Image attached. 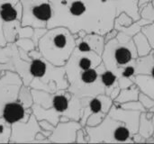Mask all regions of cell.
<instances>
[{"label": "cell", "instance_id": "6da1fadb", "mask_svg": "<svg viewBox=\"0 0 154 144\" xmlns=\"http://www.w3.org/2000/svg\"><path fill=\"white\" fill-rule=\"evenodd\" d=\"M52 15L47 29L63 26L72 33L79 31L105 35L114 28L123 12L134 21L141 18L138 0H50Z\"/></svg>", "mask_w": 154, "mask_h": 144}, {"label": "cell", "instance_id": "7a4b0ae2", "mask_svg": "<svg viewBox=\"0 0 154 144\" xmlns=\"http://www.w3.org/2000/svg\"><path fill=\"white\" fill-rule=\"evenodd\" d=\"M77 35L68 28H49L39 40L37 49L42 56L57 67H64L76 48Z\"/></svg>", "mask_w": 154, "mask_h": 144}, {"label": "cell", "instance_id": "3957f363", "mask_svg": "<svg viewBox=\"0 0 154 144\" xmlns=\"http://www.w3.org/2000/svg\"><path fill=\"white\" fill-rule=\"evenodd\" d=\"M33 104L43 108H51L60 117L66 115L74 121L80 120L84 107L88 105L90 97H79L68 89L49 93L43 90L32 88Z\"/></svg>", "mask_w": 154, "mask_h": 144}, {"label": "cell", "instance_id": "277c9868", "mask_svg": "<svg viewBox=\"0 0 154 144\" xmlns=\"http://www.w3.org/2000/svg\"><path fill=\"white\" fill-rule=\"evenodd\" d=\"M31 88L55 93L68 89L69 84L66 77L64 67H57L46 60L42 54L32 58L30 61Z\"/></svg>", "mask_w": 154, "mask_h": 144}, {"label": "cell", "instance_id": "5b68a950", "mask_svg": "<svg viewBox=\"0 0 154 144\" xmlns=\"http://www.w3.org/2000/svg\"><path fill=\"white\" fill-rule=\"evenodd\" d=\"M88 143H133L129 128L108 115L97 126H85Z\"/></svg>", "mask_w": 154, "mask_h": 144}, {"label": "cell", "instance_id": "8992f818", "mask_svg": "<svg viewBox=\"0 0 154 144\" xmlns=\"http://www.w3.org/2000/svg\"><path fill=\"white\" fill-rule=\"evenodd\" d=\"M101 57L106 68L118 78L123 68L134 64L138 54L133 39L127 42H120L116 37L106 43Z\"/></svg>", "mask_w": 154, "mask_h": 144}, {"label": "cell", "instance_id": "52a82bcc", "mask_svg": "<svg viewBox=\"0 0 154 144\" xmlns=\"http://www.w3.org/2000/svg\"><path fill=\"white\" fill-rule=\"evenodd\" d=\"M106 69V68L102 61L98 67L79 73L69 82L68 90L79 97H93L105 94L100 77Z\"/></svg>", "mask_w": 154, "mask_h": 144}, {"label": "cell", "instance_id": "ba28073f", "mask_svg": "<svg viewBox=\"0 0 154 144\" xmlns=\"http://www.w3.org/2000/svg\"><path fill=\"white\" fill-rule=\"evenodd\" d=\"M22 5V26L47 28L52 15L50 0H20Z\"/></svg>", "mask_w": 154, "mask_h": 144}, {"label": "cell", "instance_id": "9c48e42d", "mask_svg": "<svg viewBox=\"0 0 154 144\" xmlns=\"http://www.w3.org/2000/svg\"><path fill=\"white\" fill-rule=\"evenodd\" d=\"M23 86L21 77L10 70H5L0 75V116L4 107L17 100L18 93Z\"/></svg>", "mask_w": 154, "mask_h": 144}, {"label": "cell", "instance_id": "30bf717a", "mask_svg": "<svg viewBox=\"0 0 154 144\" xmlns=\"http://www.w3.org/2000/svg\"><path fill=\"white\" fill-rule=\"evenodd\" d=\"M42 131L38 120L32 114L27 122H17L12 124L10 143H34L36 134Z\"/></svg>", "mask_w": 154, "mask_h": 144}, {"label": "cell", "instance_id": "8fae6325", "mask_svg": "<svg viewBox=\"0 0 154 144\" xmlns=\"http://www.w3.org/2000/svg\"><path fill=\"white\" fill-rule=\"evenodd\" d=\"M22 21V5L20 0H0V46H5L3 25Z\"/></svg>", "mask_w": 154, "mask_h": 144}, {"label": "cell", "instance_id": "7c38bea8", "mask_svg": "<svg viewBox=\"0 0 154 144\" xmlns=\"http://www.w3.org/2000/svg\"><path fill=\"white\" fill-rule=\"evenodd\" d=\"M81 127L79 121L59 122L48 139L51 143H76V133Z\"/></svg>", "mask_w": 154, "mask_h": 144}, {"label": "cell", "instance_id": "4fadbf2b", "mask_svg": "<svg viewBox=\"0 0 154 144\" xmlns=\"http://www.w3.org/2000/svg\"><path fill=\"white\" fill-rule=\"evenodd\" d=\"M114 104V100L105 95H97L96 97H90L88 105L84 107L82 116L79 120V123L82 127L86 126L87 119L89 115L94 114H103V115H108V112L111 108V106Z\"/></svg>", "mask_w": 154, "mask_h": 144}, {"label": "cell", "instance_id": "5bb4252c", "mask_svg": "<svg viewBox=\"0 0 154 144\" xmlns=\"http://www.w3.org/2000/svg\"><path fill=\"white\" fill-rule=\"evenodd\" d=\"M141 113L139 111H133V110H125L118 106L113 104L111 106L108 115L112 118L124 123L130 130L132 135L138 133L139 129V122Z\"/></svg>", "mask_w": 154, "mask_h": 144}, {"label": "cell", "instance_id": "9a60e30c", "mask_svg": "<svg viewBox=\"0 0 154 144\" xmlns=\"http://www.w3.org/2000/svg\"><path fill=\"white\" fill-rule=\"evenodd\" d=\"M32 114V107L24 108L19 101L15 100L7 104L4 107L1 117L10 124H13L17 122H27Z\"/></svg>", "mask_w": 154, "mask_h": 144}, {"label": "cell", "instance_id": "2e32d148", "mask_svg": "<svg viewBox=\"0 0 154 144\" xmlns=\"http://www.w3.org/2000/svg\"><path fill=\"white\" fill-rule=\"evenodd\" d=\"M132 79L142 93L154 99V78L151 75L138 74L135 75Z\"/></svg>", "mask_w": 154, "mask_h": 144}, {"label": "cell", "instance_id": "e0dca14e", "mask_svg": "<svg viewBox=\"0 0 154 144\" xmlns=\"http://www.w3.org/2000/svg\"><path fill=\"white\" fill-rule=\"evenodd\" d=\"M154 66V51L150 54L138 57L135 60V75L138 74H148L151 75V71Z\"/></svg>", "mask_w": 154, "mask_h": 144}, {"label": "cell", "instance_id": "ac0fdd59", "mask_svg": "<svg viewBox=\"0 0 154 144\" xmlns=\"http://www.w3.org/2000/svg\"><path fill=\"white\" fill-rule=\"evenodd\" d=\"M82 39L88 43L89 48L99 55H102L105 49V36L98 33H87Z\"/></svg>", "mask_w": 154, "mask_h": 144}, {"label": "cell", "instance_id": "d6986e66", "mask_svg": "<svg viewBox=\"0 0 154 144\" xmlns=\"http://www.w3.org/2000/svg\"><path fill=\"white\" fill-rule=\"evenodd\" d=\"M140 92L141 91H140L139 87L135 84H133L129 87L122 88L120 90V93L117 96V97L114 100V103L115 104H123V103H126L129 101L138 100Z\"/></svg>", "mask_w": 154, "mask_h": 144}, {"label": "cell", "instance_id": "ffe728a7", "mask_svg": "<svg viewBox=\"0 0 154 144\" xmlns=\"http://www.w3.org/2000/svg\"><path fill=\"white\" fill-rule=\"evenodd\" d=\"M100 78H101V82L105 88V95H106L108 97H110L111 93L113 92V90L115 88L119 87L117 76L113 71H111L107 69L101 74Z\"/></svg>", "mask_w": 154, "mask_h": 144}, {"label": "cell", "instance_id": "44dd1931", "mask_svg": "<svg viewBox=\"0 0 154 144\" xmlns=\"http://www.w3.org/2000/svg\"><path fill=\"white\" fill-rule=\"evenodd\" d=\"M133 41H134V45L136 47L138 57L146 56V55L150 54L152 51V47H151V45L149 43L148 39L142 32V31L139 32L138 33H136L133 37Z\"/></svg>", "mask_w": 154, "mask_h": 144}, {"label": "cell", "instance_id": "7402d4cb", "mask_svg": "<svg viewBox=\"0 0 154 144\" xmlns=\"http://www.w3.org/2000/svg\"><path fill=\"white\" fill-rule=\"evenodd\" d=\"M154 126L152 123V119H148L145 112L141 113L138 133H140L143 138L148 139L153 135Z\"/></svg>", "mask_w": 154, "mask_h": 144}, {"label": "cell", "instance_id": "603a6c76", "mask_svg": "<svg viewBox=\"0 0 154 144\" xmlns=\"http://www.w3.org/2000/svg\"><path fill=\"white\" fill-rule=\"evenodd\" d=\"M17 101H19L24 108L32 107V106L33 105V98L32 95V88L29 86H25L23 84L18 93Z\"/></svg>", "mask_w": 154, "mask_h": 144}, {"label": "cell", "instance_id": "cb8c5ba5", "mask_svg": "<svg viewBox=\"0 0 154 144\" xmlns=\"http://www.w3.org/2000/svg\"><path fill=\"white\" fill-rule=\"evenodd\" d=\"M12 124L0 116V143H10Z\"/></svg>", "mask_w": 154, "mask_h": 144}, {"label": "cell", "instance_id": "d4e9b609", "mask_svg": "<svg viewBox=\"0 0 154 144\" xmlns=\"http://www.w3.org/2000/svg\"><path fill=\"white\" fill-rule=\"evenodd\" d=\"M134 19L128 15L126 13L123 12L121 13L115 20V24H114V28L117 29L119 27H128L130 26L133 23H134Z\"/></svg>", "mask_w": 154, "mask_h": 144}, {"label": "cell", "instance_id": "484cf974", "mask_svg": "<svg viewBox=\"0 0 154 144\" xmlns=\"http://www.w3.org/2000/svg\"><path fill=\"white\" fill-rule=\"evenodd\" d=\"M14 43L16 44V46L18 48L22 49L23 51H24L27 53H29L31 51L36 49V46L31 38H18L14 41Z\"/></svg>", "mask_w": 154, "mask_h": 144}, {"label": "cell", "instance_id": "4316f807", "mask_svg": "<svg viewBox=\"0 0 154 144\" xmlns=\"http://www.w3.org/2000/svg\"><path fill=\"white\" fill-rule=\"evenodd\" d=\"M115 104V103H114ZM118 106L119 107L125 109V110H133V111H139V112H146L147 110L144 108L143 104L139 100H134V101H129L126 103L123 104H115Z\"/></svg>", "mask_w": 154, "mask_h": 144}, {"label": "cell", "instance_id": "83f0119b", "mask_svg": "<svg viewBox=\"0 0 154 144\" xmlns=\"http://www.w3.org/2000/svg\"><path fill=\"white\" fill-rule=\"evenodd\" d=\"M142 32L148 39L149 43H150L152 51H154V22L152 23H150V24L144 25L142 28Z\"/></svg>", "mask_w": 154, "mask_h": 144}, {"label": "cell", "instance_id": "f1b7e54d", "mask_svg": "<svg viewBox=\"0 0 154 144\" xmlns=\"http://www.w3.org/2000/svg\"><path fill=\"white\" fill-rule=\"evenodd\" d=\"M107 115H103V114H94L88 116V118L87 119V123H86V126H97L98 125L106 116Z\"/></svg>", "mask_w": 154, "mask_h": 144}, {"label": "cell", "instance_id": "f546056e", "mask_svg": "<svg viewBox=\"0 0 154 144\" xmlns=\"http://www.w3.org/2000/svg\"><path fill=\"white\" fill-rule=\"evenodd\" d=\"M138 100L143 104V106H144V108L148 111L149 109H151L152 107L154 106V99L150 97L149 96L140 92L139 94V97H138Z\"/></svg>", "mask_w": 154, "mask_h": 144}, {"label": "cell", "instance_id": "4dcf8cb0", "mask_svg": "<svg viewBox=\"0 0 154 144\" xmlns=\"http://www.w3.org/2000/svg\"><path fill=\"white\" fill-rule=\"evenodd\" d=\"M76 143H88V135L85 127H81L77 131Z\"/></svg>", "mask_w": 154, "mask_h": 144}, {"label": "cell", "instance_id": "1f68e13d", "mask_svg": "<svg viewBox=\"0 0 154 144\" xmlns=\"http://www.w3.org/2000/svg\"><path fill=\"white\" fill-rule=\"evenodd\" d=\"M47 28H34V31H33V35H32V40L33 41L36 48H37V45H38V42H39V40L42 38V36L47 32Z\"/></svg>", "mask_w": 154, "mask_h": 144}, {"label": "cell", "instance_id": "d6a6232c", "mask_svg": "<svg viewBox=\"0 0 154 144\" xmlns=\"http://www.w3.org/2000/svg\"><path fill=\"white\" fill-rule=\"evenodd\" d=\"M39 122V124L41 126V128L42 130H45V131H49V132H51L54 130V127L55 125L52 124L51 123H50L49 121L47 120H42V121H38Z\"/></svg>", "mask_w": 154, "mask_h": 144}, {"label": "cell", "instance_id": "836d02e7", "mask_svg": "<svg viewBox=\"0 0 154 144\" xmlns=\"http://www.w3.org/2000/svg\"><path fill=\"white\" fill-rule=\"evenodd\" d=\"M117 33H118V31L115 28H113L112 30H110L109 32H107L104 36H105V42L106 43L107 41H109L110 40L112 39H115L116 36H117Z\"/></svg>", "mask_w": 154, "mask_h": 144}, {"label": "cell", "instance_id": "e575fe53", "mask_svg": "<svg viewBox=\"0 0 154 144\" xmlns=\"http://www.w3.org/2000/svg\"><path fill=\"white\" fill-rule=\"evenodd\" d=\"M132 139L134 141V142H137V143H142V142H146V139L143 138L140 133H136L132 135Z\"/></svg>", "mask_w": 154, "mask_h": 144}, {"label": "cell", "instance_id": "d590c367", "mask_svg": "<svg viewBox=\"0 0 154 144\" xmlns=\"http://www.w3.org/2000/svg\"><path fill=\"white\" fill-rule=\"evenodd\" d=\"M120 90H121L120 87H117L116 88H115V89L113 90V92L111 93V95H110V97H111L113 100H115V99L117 97V96L119 95V93H120Z\"/></svg>", "mask_w": 154, "mask_h": 144}, {"label": "cell", "instance_id": "8d00e7d4", "mask_svg": "<svg viewBox=\"0 0 154 144\" xmlns=\"http://www.w3.org/2000/svg\"><path fill=\"white\" fill-rule=\"evenodd\" d=\"M152 2V0H138V6H139V9L143 8L145 5H147L148 3Z\"/></svg>", "mask_w": 154, "mask_h": 144}, {"label": "cell", "instance_id": "74e56055", "mask_svg": "<svg viewBox=\"0 0 154 144\" xmlns=\"http://www.w3.org/2000/svg\"><path fill=\"white\" fill-rule=\"evenodd\" d=\"M69 120H71V119H69L68 116H66V115H61L60 117V122H63V123H66V122H69Z\"/></svg>", "mask_w": 154, "mask_h": 144}, {"label": "cell", "instance_id": "f35d334b", "mask_svg": "<svg viewBox=\"0 0 154 144\" xmlns=\"http://www.w3.org/2000/svg\"><path fill=\"white\" fill-rule=\"evenodd\" d=\"M151 76L154 78V66L153 68H152V71H151Z\"/></svg>", "mask_w": 154, "mask_h": 144}, {"label": "cell", "instance_id": "ab89813d", "mask_svg": "<svg viewBox=\"0 0 154 144\" xmlns=\"http://www.w3.org/2000/svg\"><path fill=\"white\" fill-rule=\"evenodd\" d=\"M152 124H153L154 126V114L153 115H152Z\"/></svg>", "mask_w": 154, "mask_h": 144}, {"label": "cell", "instance_id": "60d3db41", "mask_svg": "<svg viewBox=\"0 0 154 144\" xmlns=\"http://www.w3.org/2000/svg\"><path fill=\"white\" fill-rule=\"evenodd\" d=\"M152 5L154 6V0H152Z\"/></svg>", "mask_w": 154, "mask_h": 144}, {"label": "cell", "instance_id": "b9f144b4", "mask_svg": "<svg viewBox=\"0 0 154 144\" xmlns=\"http://www.w3.org/2000/svg\"><path fill=\"white\" fill-rule=\"evenodd\" d=\"M152 136H153V137H154V133H153V135H152Z\"/></svg>", "mask_w": 154, "mask_h": 144}, {"label": "cell", "instance_id": "7bdbcfd3", "mask_svg": "<svg viewBox=\"0 0 154 144\" xmlns=\"http://www.w3.org/2000/svg\"><path fill=\"white\" fill-rule=\"evenodd\" d=\"M0 75H1V73H0Z\"/></svg>", "mask_w": 154, "mask_h": 144}]
</instances>
